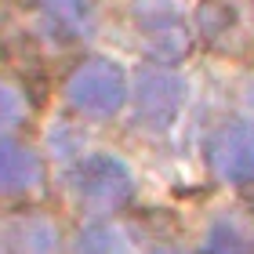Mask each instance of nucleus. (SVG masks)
<instances>
[{
    "label": "nucleus",
    "instance_id": "f257e3e1",
    "mask_svg": "<svg viewBox=\"0 0 254 254\" xmlns=\"http://www.w3.org/2000/svg\"><path fill=\"white\" fill-rule=\"evenodd\" d=\"M69 106L84 117H109L127 98V80L113 62H84L65 84Z\"/></svg>",
    "mask_w": 254,
    "mask_h": 254
},
{
    "label": "nucleus",
    "instance_id": "f03ea898",
    "mask_svg": "<svg viewBox=\"0 0 254 254\" xmlns=\"http://www.w3.org/2000/svg\"><path fill=\"white\" fill-rule=\"evenodd\" d=\"M73 192L95 211L120 207L131 196V171L117 156H87L73 171Z\"/></svg>",
    "mask_w": 254,
    "mask_h": 254
},
{
    "label": "nucleus",
    "instance_id": "7ed1b4c3",
    "mask_svg": "<svg viewBox=\"0 0 254 254\" xmlns=\"http://www.w3.org/2000/svg\"><path fill=\"white\" fill-rule=\"evenodd\" d=\"M182 102H186V80L171 69H142L134 87V109L138 120L149 127H167L178 117Z\"/></svg>",
    "mask_w": 254,
    "mask_h": 254
},
{
    "label": "nucleus",
    "instance_id": "20e7f679",
    "mask_svg": "<svg viewBox=\"0 0 254 254\" xmlns=\"http://www.w3.org/2000/svg\"><path fill=\"white\" fill-rule=\"evenodd\" d=\"M211 160L225 182H251L254 178V127L251 124L225 127L211 145Z\"/></svg>",
    "mask_w": 254,
    "mask_h": 254
},
{
    "label": "nucleus",
    "instance_id": "39448f33",
    "mask_svg": "<svg viewBox=\"0 0 254 254\" xmlns=\"http://www.w3.org/2000/svg\"><path fill=\"white\" fill-rule=\"evenodd\" d=\"M0 244L7 254H59V229L44 214H18L7 222Z\"/></svg>",
    "mask_w": 254,
    "mask_h": 254
},
{
    "label": "nucleus",
    "instance_id": "423d86ee",
    "mask_svg": "<svg viewBox=\"0 0 254 254\" xmlns=\"http://www.w3.org/2000/svg\"><path fill=\"white\" fill-rule=\"evenodd\" d=\"M44 175L40 156L29 145L0 138V192H29Z\"/></svg>",
    "mask_w": 254,
    "mask_h": 254
},
{
    "label": "nucleus",
    "instance_id": "0eeeda50",
    "mask_svg": "<svg viewBox=\"0 0 254 254\" xmlns=\"http://www.w3.org/2000/svg\"><path fill=\"white\" fill-rule=\"evenodd\" d=\"M44 7V22H48V33H55L59 40H73L87 29L91 11L87 0H40Z\"/></svg>",
    "mask_w": 254,
    "mask_h": 254
},
{
    "label": "nucleus",
    "instance_id": "6e6552de",
    "mask_svg": "<svg viewBox=\"0 0 254 254\" xmlns=\"http://www.w3.org/2000/svg\"><path fill=\"white\" fill-rule=\"evenodd\" d=\"M76 254H134L127 236L113 225H87L76 240Z\"/></svg>",
    "mask_w": 254,
    "mask_h": 254
},
{
    "label": "nucleus",
    "instance_id": "1a4fd4ad",
    "mask_svg": "<svg viewBox=\"0 0 254 254\" xmlns=\"http://www.w3.org/2000/svg\"><path fill=\"white\" fill-rule=\"evenodd\" d=\"M211 254H251V244L236 225L222 222L211 229Z\"/></svg>",
    "mask_w": 254,
    "mask_h": 254
},
{
    "label": "nucleus",
    "instance_id": "9d476101",
    "mask_svg": "<svg viewBox=\"0 0 254 254\" xmlns=\"http://www.w3.org/2000/svg\"><path fill=\"white\" fill-rule=\"evenodd\" d=\"M22 117H26V102L22 95L11 84L0 80V131H11V127H18Z\"/></svg>",
    "mask_w": 254,
    "mask_h": 254
},
{
    "label": "nucleus",
    "instance_id": "9b49d317",
    "mask_svg": "<svg viewBox=\"0 0 254 254\" xmlns=\"http://www.w3.org/2000/svg\"><path fill=\"white\" fill-rule=\"evenodd\" d=\"M247 109H251V117H254V84H251V91H247Z\"/></svg>",
    "mask_w": 254,
    "mask_h": 254
}]
</instances>
